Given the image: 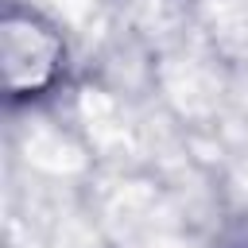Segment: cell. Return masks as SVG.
<instances>
[{
    "instance_id": "cell-1",
    "label": "cell",
    "mask_w": 248,
    "mask_h": 248,
    "mask_svg": "<svg viewBox=\"0 0 248 248\" xmlns=\"http://www.w3.org/2000/svg\"><path fill=\"white\" fill-rule=\"evenodd\" d=\"M0 58L4 85L12 101H35L66 70V43L50 19L27 8H8L0 23Z\"/></svg>"
},
{
    "instance_id": "cell-2",
    "label": "cell",
    "mask_w": 248,
    "mask_h": 248,
    "mask_svg": "<svg viewBox=\"0 0 248 248\" xmlns=\"http://www.w3.org/2000/svg\"><path fill=\"white\" fill-rule=\"evenodd\" d=\"M225 248H248V221H240V225L225 236Z\"/></svg>"
}]
</instances>
